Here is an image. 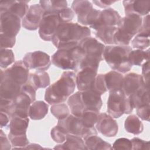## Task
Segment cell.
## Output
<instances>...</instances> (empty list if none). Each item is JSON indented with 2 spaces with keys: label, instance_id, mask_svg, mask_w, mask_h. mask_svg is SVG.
<instances>
[{
  "label": "cell",
  "instance_id": "obj_1",
  "mask_svg": "<svg viewBox=\"0 0 150 150\" xmlns=\"http://www.w3.org/2000/svg\"><path fill=\"white\" fill-rule=\"evenodd\" d=\"M90 35V29L87 26L77 23H62L57 28L52 42L57 49L74 46Z\"/></svg>",
  "mask_w": 150,
  "mask_h": 150
},
{
  "label": "cell",
  "instance_id": "obj_2",
  "mask_svg": "<svg viewBox=\"0 0 150 150\" xmlns=\"http://www.w3.org/2000/svg\"><path fill=\"white\" fill-rule=\"evenodd\" d=\"M76 74L71 71H64L60 79L45 91V100L50 104L64 103L74 91Z\"/></svg>",
  "mask_w": 150,
  "mask_h": 150
},
{
  "label": "cell",
  "instance_id": "obj_3",
  "mask_svg": "<svg viewBox=\"0 0 150 150\" xmlns=\"http://www.w3.org/2000/svg\"><path fill=\"white\" fill-rule=\"evenodd\" d=\"M131 50V47L128 45L107 46H105L103 58L112 69L120 73H125L132 66L129 60Z\"/></svg>",
  "mask_w": 150,
  "mask_h": 150
},
{
  "label": "cell",
  "instance_id": "obj_4",
  "mask_svg": "<svg viewBox=\"0 0 150 150\" xmlns=\"http://www.w3.org/2000/svg\"><path fill=\"white\" fill-rule=\"evenodd\" d=\"M142 18L137 15H128L121 18L114 37L116 45L128 46L132 38L137 35L142 25Z\"/></svg>",
  "mask_w": 150,
  "mask_h": 150
},
{
  "label": "cell",
  "instance_id": "obj_5",
  "mask_svg": "<svg viewBox=\"0 0 150 150\" xmlns=\"http://www.w3.org/2000/svg\"><path fill=\"white\" fill-rule=\"evenodd\" d=\"M84 56L78 45L58 49L52 56V62L56 67L63 70H74Z\"/></svg>",
  "mask_w": 150,
  "mask_h": 150
},
{
  "label": "cell",
  "instance_id": "obj_6",
  "mask_svg": "<svg viewBox=\"0 0 150 150\" xmlns=\"http://www.w3.org/2000/svg\"><path fill=\"white\" fill-rule=\"evenodd\" d=\"M133 110L130 99L121 89L110 91L107 100V112L112 118H120L124 114H130Z\"/></svg>",
  "mask_w": 150,
  "mask_h": 150
},
{
  "label": "cell",
  "instance_id": "obj_7",
  "mask_svg": "<svg viewBox=\"0 0 150 150\" xmlns=\"http://www.w3.org/2000/svg\"><path fill=\"white\" fill-rule=\"evenodd\" d=\"M57 125L64 129L68 134L77 135L81 138L97 134L94 127L87 128L85 127L80 117L72 114H69L63 119L59 120Z\"/></svg>",
  "mask_w": 150,
  "mask_h": 150
},
{
  "label": "cell",
  "instance_id": "obj_8",
  "mask_svg": "<svg viewBox=\"0 0 150 150\" xmlns=\"http://www.w3.org/2000/svg\"><path fill=\"white\" fill-rule=\"evenodd\" d=\"M62 23L58 13H45L39 28L40 38L45 41H52L57 28Z\"/></svg>",
  "mask_w": 150,
  "mask_h": 150
},
{
  "label": "cell",
  "instance_id": "obj_9",
  "mask_svg": "<svg viewBox=\"0 0 150 150\" xmlns=\"http://www.w3.org/2000/svg\"><path fill=\"white\" fill-rule=\"evenodd\" d=\"M23 62L29 69H35L37 71H45L51 64L50 57L42 51L27 53L23 58Z\"/></svg>",
  "mask_w": 150,
  "mask_h": 150
},
{
  "label": "cell",
  "instance_id": "obj_10",
  "mask_svg": "<svg viewBox=\"0 0 150 150\" xmlns=\"http://www.w3.org/2000/svg\"><path fill=\"white\" fill-rule=\"evenodd\" d=\"M44 13V10L40 4L30 5L26 15L22 18V26L27 30H36L39 28Z\"/></svg>",
  "mask_w": 150,
  "mask_h": 150
},
{
  "label": "cell",
  "instance_id": "obj_11",
  "mask_svg": "<svg viewBox=\"0 0 150 150\" xmlns=\"http://www.w3.org/2000/svg\"><path fill=\"white\" fill-rule=\"evenodd\" d=\"M21 87L22 86L1 70V98L13 101L20 94Z\"/></svg>",
  "mask_w": 150,
  "mask_h": 150
},
{
  "label": "cell",
  "instance_id": "obj_12",
  "mask_svg": "<svg viewBox=\"0 0 150 150\" xmlns=\"http://www.w3.org/2000/svg\"><path fill=\"white\" fill-rule=\"evenodd\" d=\"M79 46L84 52V56L95 57L101 61L104 59L103 53L105 46L96 39L91 36L86 38L80 42Z\"/></svg>",
  "mask_w": 150,
  "mask_h": 150
},
{
  "label": "cell",
  "instance_id": "obj_13",
  "mask_svg": "<svg viewBox=\"0 0 150 150\" xmlns=\"http://www.w3.org/2000/svg\"><path fill=\"white\" fill-rule=\"evenodd\" d=\"M33 102L28 95L21 91L20 94L13 100L12 105L6 113L10 118L13 115H18L22 117H29V110Z\"/></svg>",
  "mask_w": 150,
  "mask_h": 150
},
{
  "label": "cell",
  "instance_id": "obj_14",
  "mask_svg": "<svg viewBox=\"0 0 150 150\" xmlns=\"http://www.w3.org/2000/svg\"><path fill=\"white\" fill-rule=\"evenodd\" d=\"M98 131L107 137H115L118 133V126L115 120L109 114L103 112L100 113L96 123Z\"/></svg>",
  "mask_w": 150,
  "mask_h": 150
},
{
  "label": "cell",
  "instance_id": "obj_15",
  "mask_svg": "<svg viewBox=\"0 0 150 150\" xmlns=\"http://www.w3.org/2000/svg\"><path fill=\"white\" fill-rule=\"evenodd\" d=\"M20 28V18L8 12L1 13V33L15 37Z\"/></svg>",
  "mask_w": 150,
  "mask_h": 150
},
{
  "label": "cell",
  "instance_id": "obj_16",
  "mask_svg": "<svg viewBox=\"0 0 150 150\" xmlns=\"http://www.w3.org/2000/svg\"><path fill=\"white\" fill-rule=\"evenodd\" d=\"M121 19L118 12L112 8L100 11L96 23L91 27L97 30L102 26H117Z\"/></svg>",
  "mask_w": 150,
  "mask_h": 150
},
{
  "label": "cell",
  "instance_id": "obj_17",
  "mask_svg": "<svg viewBox=\"0 0 150 150\" xmlns=\"http://www.w3.org/2000/svg\"><path fill=\"white\" fill-rule=\"evenodd\" d=\"M29 70L23 61L18 60L15 62L11 67L4 71L2 70V71L5 75L13 79L22 86L26 83L28 80L29 76Z\"/></svg>",
  "mask_w": 150,
  "mask_h": 150
},
{
  "label": "cell",
  "instance_id": "obj_18",
  "mask_svg": "<svg viewBox=\"0 0 150 150\" xmlns=\"http://www.w3.org/2000/svg\"><path fill=\"white\" fill-rule=\"evenodd\" d=\"M97 70L91 67L80 69L76 76V83L79 91H82L91 88L97 75Z\"/></svg>",
  "mask_w": 150,
  "mask_h": 150
},
{
  "label": "cell",
  "instance_id": "obj_19",
  "mask_svg": "<svg viewBox=\"0 0 150 150\" xmlns=\"http://www.w3.org/2000/svg\"><path fill=\"white\" fill-rule=\"evenodd\" d=\"M29 1H2L0 2V12H8L20 19L23 18L29 9Z\"/></svg>",
  "mask_w": 150,
  "mask_h": 150
},
{
  "label": "cell",
  "instance_id": "obj_20",
  "mask_svg": "<svg viewBox=\"0 0 150 150\" xmlns=\"http://www.w3.org/2000/svg\"><path fill=\"white\" fill-rule=\"evenodd\" d=\"M126 15H137L139 16L146 15L150 9V1L129 0L122 2Z\"/></svg>",
  "mask_w": 150,
  "mask_h": 150
},
{
  "label": "cell",
  "instance_id": "obj_21",
  "mask_svg": "<svg viewBox=\"0 0 150 150\" xmlns=\"http://www.w3.org/2000/svg\"><path fill=\"white\" fill-rule=\"evenodd\" d=\"M80 92L84 110L90 109L100 111L103 104L101 95L91 89Z\"/></svg>",
  "mask_w": 150,
  "mask_h": 150
},
{
  "label": "cell",
  "instance_id": "obj_22",
  "mask_svg": "<svg viewBox=\"0 0 150 150\" xmlns=\"http://www.w3.org/2000/svg\"><path fill=\"white\" fill-rule=\"evenodd\" d=\"M144 83L141 74L130 73L124 77L121 90L127 97H129Z\"/></svg>",
  "mask_w": 150,
  "mask_h": 150
},
{
  "label": "cell",
  "instance_id": "obj_23",
  "mask_svg": "<svg viewBox=\"0 0 150 150\" xmlns=\"http://www.w3.org/2000/svg\"><path fill=\"white\" fill-rule=\"evenodd\" d=\"M71 9L77 15V21L83 26L87 16L93 9L92 4L88 1H74L71 4Z\"/></svg>",
  "mask_w": 150,
  "mask_h": 150
},
{
  "label": "cell",
  "instance_id": "obj_24",
  "mask_svg": "<svg viewBox=\"0 0 150 150\" xmlns=\"http://www.w3.org/2000/svg\"><path fill=\"white\" fill-rule=\"evenodd\" d=\"M29 118L18 115H13L10 120L9 124V135H21L26 134V129L28 127Z\"/></svg>",
  "mask_w": 150,
  "mask_h": 150
},
{
  "label": "cell",
  "instance_id": "obj_25",
  "mask_svg": "<svg viewBox=\"0 0 150 150\" xmlns=\"http://www.w3.org/2000/svg\"><path fill=\"white\" fill-rule=\"evenodd\" d=\"M129 97L133 108H137L143 105L149 104L148 86L146 85L145 83L143 84Z\"/></svg>",
  "mask_w": 150,
  "mask_h": 150
},
{
  "label": "cell",
  "instance_id": "obj_26",
  "mask_svg": "<svg viewBox=\"0 0 150 150\" xmlns=\"http://www.w3.org/2000/svg\"><path fill=\"white\" fill-rule=\"evenodd\" d=\"M56 149H87L85 146L84 141L83 140L82 138L73 135L68 134L66 141L57 146L54 147Z\"/></svg>",
  "mask_w": 150,
  "mask_h": 150
},
{
  "label": "cell",
  "instance_id": "obj_27",
  "mask_svg": "<svg viewBox=\"0 0 150 150\" xmlns=\"http://www.w3.org/2000/svg\"><path fill=\"white\" fill-rule=\"evenodd\" d=\"M27 83L31 85L36 90L40 88H45L50 84V77L45 71H36L30 73Z\"/></svg>",
  "mask_w": 150,
  "mask_h": 150
},
{
  "label": "cell",
  "instance_id": "obj_28",
  "mask_svg": "<svg viewBox=\"0 0 150 150\" xmlns=\"http://www.w3.org/2000/svg\"><path fill=\"white\" fill-rule=\"evenodd\" d=\"M124 77L122 74L115 70L110 71L104 74V80L107 90L112 91L121 89Z\"/></svg>",
  "mask_w": 150,
  "mask_h": 150
},
{
  "label": "cell",
  "instance_id": "obj_29",
  "mask_svg": "<svg viewBox=\"0 0 150 150\" xmlns=\"http://www.w3.org/2000/svg\"><path fill=\"white\" fill-rule=\"evenodd\" d=\"M83 138L87 149H112L111 145L110 143L104 141L100 137L97 136V135H88Z\"/></svg>",
  "mask_w": 150,
  "mask_h": 150
},
{
  "label": "cell",
  "instance_id": "obj_30",
  "mask_svg": "<svg viewBox=\"0 0 150 150\" xmlns=\"http://www.w3.org/2000/svg\"><path fill=\"white\" fill-rule=\"evenodd\" d=\"M49 105L43 101L33 102L29 110V117L33 120H39L43 118L48 112Z\"/></svg>",
  "mask_w": 150,
  "mask_h": 150
},
{
  "label": "cell",
  "instance_id": "obj_31",
  "mask_svg": "<svg viewBox=\"0 0 150 150\" xmlns=\"http://www.w3.org/2000/svg\"><path fill=\"white\" fill-rule=\"evenodd\" d=\"M117 26H102L96 30V36L105 44L113 45Z\"/></svg>",
  "mask_w": 150,
  "mask_h": 150
},
{
  "label": "cell",
  "instance_id": "obj_32",
  "mask_svg": "<svg viewBox=\"0 0 150 150\" xmlns=\"http://www.w3.org/2000/svg\"><path fill=\"white\" fill-rule=\"evenodd\" d=\"M39 4L43 9L45 13H58L67 8V2L66 1H40Z\"/></svg>",
  "mask_w": 150,
  "mask_h": 150
},
{
  "label": "cell",
  "instance_id": "obj_33",
  "mask_svg": "<svg viewBox=\"0 0 150 150\" xmlns=\"http://www.w3.org/2000/svg\"><path fill=\"white\" fill-rule=\"evenodd\" d=\"M124 127L128 132L134 135L141 134L144 129L142 122L139 118L134 114L130 115L126 118Z\"/></svg>",
  "mask_w": 150,
  "mask_h": 150
},
{
  "label": "cell",
  "instance_id": "obj_34",
  "mask_svg": "<svg viewBox=\"0 0 150 150\" xmlns=\"http://www.w3.org/2000/svg\"><path fill=\"white\" fill-rule=\"evenodd\" d=\"M67 103L72 114L78 117H80L81 115L84 111V108L80 98V91L71 94L69 97Z\"/></svg>",
  "mask_w": 150,
  "mask_h": 150
},
{
  "label": "cell",
  "instance_id": "obj_35",
  "mask_svg": "<svg viewBox=\"0 0 150 150\" xmlns=\"http://www.w3.org/2000/svg\"><path fill=\"white\" fill-rule=\"evenodd\" d=\"M99 114V111L86 109L83 111L80 117L85 127L93 128L94 127V124L97 121Z\"/></svg>",
  "mask_w": 150,
  "mask_h": 150
},
{
  "label": "cell",
  "instance_id": "obj_36",
  "mask_svg": "<svg viewBox=\"0 0 150 150\" xmlns=\"http://www.w3.org/2000/svg\"><path fill=\"white\" fill-rule=\"evenodd\" d=\"M149 59V49L146 50L135 49L131 50L129 55V60L132 65L140 66L144 60Z\"/></svg>",
  "mask_w": 150,
  "mask_h": 150
},
{
  "label": "cell",
  "instance_id": "obj_37",
  "mask_svg": "<svg viewBox=\"0 0 150 150\" xmlns=\"http://www.w3.org/2000/svg\"><path fill=\"white\" fill-rule=\"evenodd\" d=\"M131 44L134 49L145 50L149 46V35L138 33L132 40Z\"/></svg>",
  "mask_w": 150,
  "mask_h": 150
},
{
  "label": "cell",
  "instance_id": "obj_38",
  "mask_svg": "<svg viewBox=\"0 0 150 150\" xmlns=\"http://www.w3.org/2000/svg\"><path fill=\"white\" fill-rule=\"evenodd\" d=\"M51 113L58 120H62L69 115L70 110L64 103L53 104L50 108Z\"/></svg>",
  "mask_w": 150,
  "mask_h": 150
},
{
  "label": "cell",
  "instance_id": "obj_39",
  "mask_svg": "<svg viewBox=\"0 0 150 150\" xmlns=\"http://www.w3.org/2000/svg\"><path fill=\"white\" fill-rule=\"evenodd\" d=\"M15 61L14 54L9 49H1L0 66L2 69H5Z\"/></svg>",
  "mask_w": 150,
  "mask_h": 150
},
{
  "label": "cell",
  "instance_id": "obj_40",
  "mask_svg": "<svg viewBox=\"0 0 150 150\" xmlns=\"http://www.w3.org/2000/svg\"><path fill=\"white\" fill-rule=\"evenodd\" d=\"M8 138L13 146L12 149H23L29 144L26 134L21 135H12L8 134Z\"/></svg>",
  "mask_w": 150,
  "mask_h": 150
},
{
  "label": "cell",
  "instance_id": "obj_41",
  "mask_svg": "<svg viewBox=\"0 0 150 150\" xmlns=\"http://www.w3.org/2000/svg\"><path fill=\"white\" fill-rule=\"evenodd\" d=\"M68 134H69L64 129L58 125L54 127L52 129L50 132L51 137L53 140L54 142L60 144H62L66 141Z\"/></svg>",
  "mask_w": 150,
  "mask_h": 150
},
{
  "label": "cell",
  "instance_id": "obj_42",
  "mask_svg": "<svg viewBox=\"0 0 150 150\" xmlns=\"http://www.w3.org/2000/svg\"><path fill=\"white\" fill-rule=\"evenodd\" d=\"M91 89L101 96L107 91L105 83L104 74L97 75Z\"/></svg>",
  "mask_w": 150,
  "mask_h": 150
},
{
  "label": "cell",
  "instance_id": "obj_43",
  "mask_svg": "<svg viewBox=\"0 0 150 150\" xmlns=\"http://www.w3.org/2000/svg\"><path fill=\"white\" fill-rule=\"evenodd\" d=\"M112 149H132V143L131 140L125 138H120L114 142Z\"/></svg>",
  "mask_w": 150,
  "mask_h": 150
},
{
  "label": "cell",
  "instance_id": "obj_44",
  "mask_svg": "<svg viewBox=\"0 0 150 150\" xmlns=\"http://www.w3.org/2000/svg\"><path fill=\"white\" fill-rule=\"evenodd\" d=\"M131 141L132 143V149H149V142L148 141L142 140L137 137L133 138Z\"/></svg>",
  "mask_w": 150,
  "mask_h": 150
},
{
  "label": "cell",
  "instance_id": "obj_45",
  "mask_svg": "<svg viewBox=\"0 0 150 150\" xmlns=\"http://www.w3.org/2000/svg\"><path fill=\"white\" fill-rule=\"evenodd\" d=\"M59 18L62 23L70 22L74 17V12L71 8H67L58 13Z\"/></svg>",
  "mask_w": 150,
  "mask_h": 150
},
{
  "label": "cell",
  "instance_id": "obj_46",
  "mask_svg": "<svg viewBox=\"0 0 150 150\" xmlns=\"http://www.w3.org/2000/svg\"><path fill=\"white\" fill-rule=\"evenodd\" d=\"M15 37L7 36L1 33V49L12 47L15 44Z\"/></svg>",
  "mask_w": 150,
  "mask_h": 150
},
{
  "label": "cell",
  "instance_id": "obj_47",
  "mask_svg": "<svg viewBox=\"0 0 150 150\" xmlns=\"http://www.w3.org/2000/svg\"><path fill=\"white\" fill-rule=\"evenodd\" d=\"M137 115L142 120L149 121V104L143 105L136 108Z\"/></svg>",
  "mask_w": 150,
  "mask_h": 150
},
{
  "label": "cell",
  "instance_id": "obj_48",
  "mask_svg": "<svg viewBox=\"0 0 150 150\" xmlns=\"http://www.w3.org/2000/svg\"><path fill=\"white\" fill-rule=\"evenodd\" d=\"M36 90L29 84L26 83L21 87V91L25 93L29 96L33 102L35 101L36 98Z\"/></svg>",
  "mask_w": 150,
  "mask_h": 150
},
{
  "label": "cell",
  "instance_id": "obj_49",
  "mask_svg": "<svg viewBox=\"0 0 150 150\" xmlns=\"http://www.w3.org/2000/svg\"><path fill=\"white\" fill-rule=\"evenodd\" d=\"M138 33L149 35V15H146L142 19L141 27Z\"/></svg>",
  "mask_w": 150,
  "mask_h": 150
},
{
  "label": "cell",
  "instance_id": "obj_50",
  "mask_svg": "<svg viewBox=\"0 0 150 150\" xmlns=\"http://www.w3.org/2000/svg\"><path fill=\"white\" fill-rule=\"evenodd\" d=\"M0 141H1V149L2 150H8L11 149V144L9 142V139H8L5 134L3 132L2 129H1L0 134Z\"/></svg>",
  "mask_w": 150,
  "mask_h": 150
},
{
  "label": "cell",
  "instance_id": "obj_51",
  "mask_svg": "<svg viewBox=\"0 0 150 150\" xmlns=\"http://www.w3.org/2000/svg\"><path fill=\"white\" fill-rule=\"evenodd\" d=\"M149 62L146 61L143 63L142 66V76L143 77L145 83L148 86L149 81Z\"/></svg>",
  "mask_w": 150,
  "mask_h": 150
},
{
  "label": "cell",
  "instance_id": "obj_52",
  "mask_svg": "<svg viewBox=\"0 0 150 150\" xmlns=\"http://www.w3.org/2000/svg\"><path fill=\"white\" fill-rule=\"evenodd\" d=\"M117 1H110V0H94L93 2L97 6L100 8H106L110 6L112 4L116 2Z\"/></svg>",
  "mask_w": 150,
  "mask_h": 150
},
{
  "label": "cell",
  "instance_id": "obj_53",
  "mask_svg": "<svg viewBox=\"0 0 150 150\" xmlns=\"http://www.w3.org/2000/svg\"><path fill=\"white\" fill-rule=\"evenodd\" d=\"M9 120H11V118L9 117L8 114L3 111H1V115H0L1 127L2 128L4 127L7 126L8 124H9Z\"/></svg>",
  "mask_w": 150,
  "mask_h": 150
},
{
  "label": "cell",
  "instance_id": "obj_54",
  "mask_svg": "<svg viewBox=\"0 0 150 150\" xmlns=\"http://www.w3.org/2000/svg\"><path fill=\"white\" fill-rule=\"evenodd\" d=\"M23 149H43L42 146H40L39 144H28Z\"/></svg>",
  "mask_w": 150,
  "mask_h": 150
}]
</instances>
